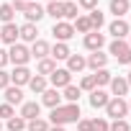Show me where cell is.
I'll return each mask as SVG.
<instances>
[{
  "mask_svg": "<svg viewBox=\"0 0 131 131\" xmlns=\"http://www.w3.org/2000/svg\"><path fill=\"white\" fill-rule=\"evenodd\" d=\"M85 62H88V67H90V70H105V64H108V54H103V51H93Z\"/></svg>",
  "mask_w": 131,
  "mask_h": 131,
  "instance_id": "12",
  "label": "cell"
},
{
  "mask_svg": "<svg viewBox=\"0 0 131 131\" xmlns=\"http://www.w3.org/2000/svg\"><path fill=\"white\" fill-rule=\"evenodd\" d=\"M49 51H51V46H49L44 39H36V41H34V46H31V57H36V59H46V57H49Z\"/></svg>",
  "mask_w": 131,
  "mask_h": 131,
  "instance_id": "17",
  "label": "cell"
},
{
  "mask_svg": "<svg viewBox=\"0 0 131 131\" xmlns=\"http://www.w3.org/2000/svg\"><path fill=\"white\" fill-rule=\"evenodd\" d=\"M108 31L113 34V39H126V36H128V23H126L123 18H116V21L108 26Z\"/></svg>",
  "mask_w": 131,
  "mask_h": 131,
  "instance_id": "13",
  "label": "cell"
},
{
  "mask_svg": "<svg viewBox=\"0 0 131 131\" xmlns=\"http://www.w3.org/2000/svg\"><path fill=\"white\" fill-rule=\"evenodd\" d=\"M54 70H57V62H54L51 57H46V59H39V70H36V75L46 77V75H51Z\"/></svg>",
  "mask_w": 131,
  "mask_h": 131,
  "instance_id": "24",
  "label": "cell"
},
{
  "mask_svg": "<svg viewBox=\"0 0 131 131\" xmlns=\"http://www.w3.org/2000/svg\"><path fill=\"white\" fill-rule=\"evenodd\" d=\"M108 131H131V126L126 123V118H121V121H113L108 126Z\"/></svg>",
  "mask_w": 131,
  "mask_h": 131,
  "instance_id": "36",
  "label": "cell"
},
{
  "mask_svg": "<svg viewBox=\"0 0 131 131\" xmlns=\"http://www.w3.org/2000/svg\"><path fill=\"white\" fill-rule=\"evenodd\" d=\"M128 111H131V100H128Z\"/></svg>",
  "mask_w": 131,
  "mask_h": 131,
  "instance_id": "45",
  "label": "cell"
},
{
  "mask_svg": "<svg viewBox=\"0 0 131 131\" xmlns=\"http://www.w3.org/2000/svg\"><path fill=\"white\" fill-rule=\"evenodd\" d=\"M85 67H88V62H85L82 54H70V59H67V70L70 72H82Z\"/></svg>",
  "mask_w": 131,
  "mask_h": 131,
  "instance_id": "21",
  "label": "cell"
},
{
  "mask_svg": "<svg viewBox=\"0 0 131 131\" xmlns=\"http://www.w3.org/2000/svg\"><path fill=\"white\" fill-rule=\"evenodd\" d=\"M105 113H108L113 121H121V118H126V113H128V103H126L123 98H111L108 105H105Z\"/></svg>",
  "mask_w": 131,
  "mask_h": 131,
  "instance_id": "4",
  "label": "cell"
},
{
  "mask_svg": "<svg viewBox=\"0 0 131 131\" xmlns=\"http://www.w3.org/2000/svg\"><path fill=\"white\" fill-rule=\"evenodd\" d=\"M46 16H51L54 21H64V3H59V0H54V3H49L44 8Z\"/></svg>",
  "mask_w": 131,
  "mask_h": 131,
  "instance_id": "20",
  "label": "cell"
},
{
  "mask_svg": "<svg viewBox=\"0 0 131 131\" xmlns=\"http://www.w3.org/2000/svg\"><path fill=\"white\" fill-rule=\"evenodd\" d=\"M51 34H54V39H57V41L67 44V41L75 36V26H72L70 21H57V23H54V28H51Z\"/></svg>",
  "mask_w": 131,
  "mask_h": 131,
  "instance_id": "5",
  "label": "cell"
},
{
  "mask_svg": "<svg viewBox=\"0 0 131 131\" xmlns=\"http://www.w3.org/2000/svg\"><path fill=\"white\" fill-rule=\"evenodd\" d=\"M0 41L5 44H18V26L16 23H3V28H0Z\"/></svg>",
  "mask_w": 131,
  "mask_h": 131,
  "instance_id": "9",
  "label": "cell"
},
{
  "mask_svg": "<svg viewBox=\"0 0 131 131\" xmlns=\"http://www.w3.org/2000/svg\"><path fill=\"white\" fill-rule=\"evenodd\" d=\"M41 103H44L46 108H59V105H62V95H59V90L46 88V90L41 93Z\"/></svg>",
  "mask_w": 131,
  "mask_h": 131,
  "instance_id": "11",
  "label": "cell"
},
{
  "mask_svg": "<svg viewBox=\"0 0 131 131\" xmlns=\"http://www.w3.org/2000/svg\"><path fill=\"white\" fill-rule=\"evenodd\" d=\"M28 88H31L34 93H39V95H41V93L49 88V80H46V77H41V75H36V77H31V80H28Z\"/></svg>",
  "mask_w": 131,
  "mask_h": 131,
  "instance_id": "25",
  "label": "cell"
},
{
  "mask_svg": "<svg viewBox=\"0 0 131 131\" xmlns=\"http://www.w3.org/2000/svg\"><path fill=\"white\" fill-rule=\"evenodd\" d=\"M126 82H128V88H131V72H128V77H126Z\"/></svg>",
  "mask_w": 131,
  "mask_h": 131,
  "instance_id": "43",
  "label": "cell"
},
{
  "mask_svg": "<svg viewBox=\"0 0 131 131\" xmlns=\"http://www.w3.org/2000/svg\"><path fill=\"white\" fill-rule=\"evenodd\" d=\"M77 131H90V118H80L77 121Z\"/></svg>",
  "mask_w": 131,
  "mask_h": 131,
  "instance_id": "40",
  "label": "cell"
},
{
  "mask_svg": "<svg viewBox=\"0 0 131 131\" xmlns=\"http://www.w3.org/2000/svg\"><path fill=\"white\" fill-rule=\"evenodd\" d=\"M5 64H8V51H3V49H0V70H3Z\"/></svg>",
  "mask_w": 131,
  "mask_h": 131,
  "instance_id": "41",
  "label": "cell"
},
{
  "mask_svg": "<svg viewBox=\"0 0 131 131\" xmlns=\"http://www.w3.org/2000/svg\"><path fill=\"white\" fill-rule=\"evenodd\" d=\"M88 18H90V26H93V31H100V26L105 23V16H103L98 8H95V10H90V16H88Z\"/></svg>",
  "mask_w": 131,
  "mask_h": 131,
  "instance_id": "30",
  "label": "cell"
},
{
  "mask_svg": "<svg viewBox=\"0 0 131 131\" xmlns=\"http://www.w3.org/2000/svg\"><path fill=\"white\" fill-rule=\"evenodd\" d=\"M72 3H75V0H72Z\"/></svg>",
  "mask_w": 131,
  "mask_h": 131,
  "instance_id": "49",
  "label": "cell"
},
{
  "mask_svg": "<svg viewBox=\"0 0 131 131\" xmlns=\"http://www.w3.org/2000/svg\"><path fill=\"white\" fill-rule=\"evenodd\" d=\"M46 3H54V0H46Z\"/></svg>",
  "mask_w": 131,
  "mask_h": 131,
  "instance_id": "46",
  "label": "cell"
},
{
  "mask_svg": "<svg viewBox=\"0 0 131 131\" xmlns=\"http://www.w3.org/2000/svg\"><path fill=\"white\" fill-rule=\"evenodd\" d=\"M80 93H82L80 88H75V85H67V88L62 90V98L67 100V103H77V100H80Z\"/></svg>",
  "mask_w": 131,
  "mask_h": 131,
  "instance_id": "29",
  "label": "cell"
},
{
  "mask_svg": "<svg viewBox=\"0 0 131 131\" xmlns=\"http://www.w3.org/2000/svg\"><path fill=\"white\" fill-rule=\"evenodd\" d=\"M128 8H131L128 0H111V13H113L116 18H123V16L128 13Z\"/></svg>",
  "mask_w": 131,
  "mask_h": 131,
  "instance_id": "22",
  "label": "cell"
},
{
  "mask_svg": "<svg viewBox=\"0 0 131 131\" xmlns=\"http://www.w3.org/2000/svg\"><path fill=\"white\" fill-rule=\"evenodd\" d=\"M49 82L54 85V90H64V88H67V85H72V72L67 70V67H64V70H54L51 75H49Z\"/></svg>",
  "mask_w": 131,
  "mask_h": 131,
  "instance_id": "6",
  "label": "cell"
},
{
  "mask_svg": "<svg viewBox=\"0 0 131 131\" xmlns=\"http://www.w3.org/2000/svg\"><path fill=\"white\" fill-rule=\"evenodd\" d=\"M72 26H75V34H77V31H80V34H90V31H93V26H90V18H88V16H77Z\"/></svg>",
  "mask_w": 131,
  "mask_h": 131,
  "instance_id": "26",
  "label": "cell"
},
{
  "mask_svg": "<svg viewBox=\"0 0 131 131\" xmlns=\"http://www.w3.org/2000/svg\"><path fill=\"white\" fill-rule=\"evenodd\" d=\"M18 116L26 118V121L39 118V116H41V105H39V103H21V113H18Z\"/></svg>",
  "mask_w": 131,
  "mask_h": 131,
  "instance_id": "16",
  "label": "cell"
},
{
  "mask_svg": "<svg viewBox=\"0 0 131 131\" xmlns=\"http://www.w3.org/2000/svg\"><path fill=\"white\" fill-rule=\"evenodd\" d=\"M36 36H39V28H36V23H23V26H18V39H23V41H36Z\"/></svg>",
  "mask_w": 131,
  "mask_h": 131,
  "instance_id": "14",
  "label": "cell"
},
{
  "mask_svg": "<svg viewBox=\"0 0 131 131\" xmlns=\"http://www.w3.org/2000/svg\"><path fill=\"white\" fill-rule=\"evenodd\" d=\"M16 116V111H13V105H8V103H3V105H0V118H13Z\"/></svg>",
  "mask_w": 131,
  "mask_h": 131,
  "instance_id": "37",
  "label": "cell"
},
{
  "mask_svg": "<svg viewBox=\"0 0 131 131\" xmlns=\"http://www.w3.org/2000/svg\"><path fill=\"white\" fill-rule=\"evenodd\" d=\"M82 44H85V49H90V51H100L103 44H105V36H103L100 31H90V34H85Z\"/></svg>",
  "mask_w": 131,
  "mask_h": 131,
  "instance_id": "7",
  "label": "cell"
},
{
  "mask_svg": "<svg viewBox=\"0 0 131 131\" xmlns=\"http://www.w3.org/2000/svg\"><path fill=\"white\" fill-rule=\"evenodd\" d=\"M80 105L77 103H67V105H59V108H51V116L49 121L54 126H64V123H77L80 121Z\"/></svg>",
  "mask_w": 131,
  "mask_h": 131,
  "instance_id": "1",
  "label": "cell"
},
{
  "mask_svg": "<svg viewBox=\"0 0 131 131\" xmlns=\"http://www.w3.org/2000/svg\"><path fill=\"white\" fill-rule=\"evenodd\" d=\"M108 126H111V123H108L105 118H93V121H90V131H108Z\"/></svg>",
  "mask_w": 131,
  "mask_h": 131,
  "instance_id": "34",
  "label": "cell"
},
{
  "mask_svg": "<svg viewBox=\"0 0 131 131\" xmlns=\"http://www.w3.org/2000/svg\"><path fill=\"white\" fill-rule=\"evenodd\" d=\"M23 3H36V0H23Z\"/></svg>",
  "mask_w": 131,
  "mask_h": 131,
  "instance_id": "44",
  "label": "cell"
},
{
  "mask_svg": "<svg viewBox=\"0 0 131 131\" xmlns=\"http://www.w3.org/2000/svg\"><path fill=\"white\" fill-rule=\"evenodd\" d=\"M5 126H8V131H23V128H26V118L13 116V118H8V121H5Z\"/></svg>",
  "mask_w": 131,
  "mask_h": 131,
  "instance_id": "32",
  "label": "cell"
},
{
  "mask_svg": "<svg viewBox=\"0 0 131 131\" xmlns=\"http://www.w3.org/2000/svg\"><path fill=\"white\" fill-rule=\"evenodd\" d=\"M13 16H16V10H13L10 3H3V5H0V21H3V23H13Z\"/></svg>",
  "mask_w": 131,
  "mask_h": 131,
  "instance_id": "31",
  "label": "cell"
},
{
  "mask_svg": "<svg viewBox=\"0 0 131 131\" xmlns=\"http://www.w3.org/2000/svg\"><path fill=\"white\" fill-rule=\"evenodd\" d=\"M77 88H80V90H88V93H93V90H95V80H93V75H88V77H82Z\"/></svg>",
  "mask_w": 131,
  "mask_h": 131,
  "instance_id": "35",
  "label": "cell"
},
{
  "mask_svg": "<svg viewBox=\"0 0 131 131\" xmlns=\"http://www.w3.org/2000/svg\"><path fill=\"white\" fill-rule=\"evenodd\" d=\"M77 3L85 8V10H95V5H98V0H77Z\"/></svg>",
  "mask_w": 131,
  "mask_h": 131,
  "instance_id": "39",
  "label": "cell"
},
{
  "mask_svg": "<svg viewBox=\"0 0 131 131\" xmlns=\"http://www.w3.org/2000/svg\"><path fill=\"white\" fill-rule=\"evenodd\" d=\"M49 131H64V126H49Z\"/></svg>",
  "mask_w": 131,
  "mask_h": 131,
  "instance_id": "42",
  "label": "cell"
},
{
  "mask_svg": "<svg viewBox=\"0 0 131 131\" xmlns=\"http://www.w3.org/2000/svg\"><path fill=\"white\" fill-rule=\"evenodd\" d=\"M111 54L116 57L118 64H131V46H128L123 39H113V44H111Z\"/></svg>",
  "mask_w": 131,
  "mask_h": 131,
  "instance_id": "3",
  "label": "cell"
},
{
  "mask_svg": "<svg viewBox=\"0 0 131 131\" xmlns=\"http://www.w3.org/2000/svg\"><path fill=\"white\" fill-rule=\"evenodd\" d=\"M93 80H95V88H103V85H111V80H113V75H111L108 70H95V75H93Z\"/></svg>",
  "mask_w": 131,
  "mask_h": 131,
  "instance_id": "27",
  "label": "cell"
},
{
  "mask_svg": "<svg viewBox=\"0 0 131 131\" xmlns=\"http://www.w3.org/2000/svg\"><path fill=\"white\" fill-rule=\"evenodd\" d=\"M128 46H131V41H128Z\"/></svg>",
  "mask_w": 131,
  "mask_h": 131,
  "instance_id": "48",
  "label": "cell"
},
{
  "mask_svg": "<svg viewBox=\"0 0 131 131\" xmlns=\"http://www.w3.org/2000/svg\"><path fill=\"white\" fill-rule=\"evenodd\" d=\"M34 75L28 72V67H16L13 72H10V85H16V88H21V85H28V80H31Z\"/></svg>",
  "mask_w": 131,
  "mask_h": 131,
  "instance_id": "10",
  "label": "cell"
},
{
  "mask_svg": "<svg viewBox=\"0 0 131 131\" xmlns=\"http://www.w3.org/2000/svg\"><path fill=\"white\" fill-rule=\"evenodd\" d=\"M26 128L28 131H49V121L46 118H31V121H26Z\"/></svg>",
  "mask_w": 131,
  "mask_h": 131,
  "instance_id": "28",
  "label": "cell"
},
{
  "mask_svg": "<svg viewBox=\"0 0 131 131\" xmlns=\"http://www.w3.org/2000/svg\"><path fill=\"white\" fill-rule=\"evenodd\" d=\"M5 103H8V105H18V103H23V90L16 88V85H8V88H5Z\"/></svg>",
  "mask_w": 131,
  "mask_h": 131,
  "instance_id": "19",
  "label": "cell"
},
{
  "mask_svg": "<svg viewBox=\"0 0 131 131\" xmlns=\"http://www.w3.org/2000/svg\"><path fill=\"white\" fill-rule=\"evenodd\" d=\"M0 128H3V123H0Z\"/></svg>",
  "mask_w": 131,
  "mask_h": 131,
  "instance_id": "47",
  "label": "cell"
},
{
  "mask_svg": "<svg viewBox=\"0 0 131 131\" xmlns=\"http://www.w3.org/2000/svg\"><path fill=\"white\" fill-rule=\"evenodd\" d=\"M111 93H113V98H123V95L128 93L126 77H113V80H111Z\"/></svg>",
  "mask_w": 131,
  "mask_h": 131,
  "instance_id": "18",
  "label": "cell"
},
{
  "mask_svg": "<svg viewBox=\"0 0 131 131\" xmlns=\"http://www.w3.org/2000/svg\"><path fill=\"white\" fill-rule=\"evenodd\" d=\"M108 100H111V95H108L105 90H100V88H95V90L90 93V105H93V108H105Z\"/></svg>",
  "mask_w": 131,
  "mask_h": 131,
  "instance_id": "15",
  "label": "cell"
},
{
  "mask_svg": "<svg viewBox=\"0 0 131 131\" xmlns=\"http://www.w3.org/2000/svg\"><path fill=\"white\" fill-rule=\"evenodd\" d=\"M64 18H67V21H75L77 18V3H72V0L64 3Z\"/></svg>",
  "mask_w": 131,
  "mask_h": 131,
  "instance_id": "33",
  "label": "cell"
},
{
  "mask_svg": "<svg viewBox=\"0 0 131 131\" xmlns=\"http://www.w3.org/2000/svg\"><path fill=\"white\" fill-rule=\"evenodd\" d=\"M49 54H51V59L57 62V59H70V54H72V51H70V46H67V44L57 41V44L51 46V51H49Z\"/></svg>",
  "mask_w": 131,
  "mask_h": 131,
  "instance_id": "23",
  "label": "cell"
},
{
  "mask_svg": "<svg viewBox=\"0 0 131 131\" xmlns=\"http://www.w3.org/2000/svg\"><path fill=\"white\" fill-rule=\"evenodd\" d=\"M23 16H26V23H39V21L46 16V13H44V8H41L39 3H26Z\"/></svg>",
  "mask_w": 131,
  "mask_h": 131,
  "instance_id": "8",
  "label": "cell"
},
{
  "mask_svg": "<svg viewBox=\"0 0 131 131\" xmlns=\"http://www.w3.org/2000/svg\"><path fill=\"white\" fill-rule=\"evenodd\" d=\"M10 85V72H5V70H0V90H5Z\"/></svg>",
  "mask_w": 131,
  "mask_h": 131,
  "instance_id": "38",
  "label": "cell"
},
{
  "mask_svg": "<svg viewBox=\"0 0 131 131\" xmlns=\"http://www.w3.org/2000/svg\"><path fill=\"white\" fill-rule=\"evenodd\" d=\"M28 59H31V49H28V46H23V44H13V46L8 49V62H13L16 67H26Z\"/></svg>",
  "mask_w": 131,
  "mask_h": 131,
  "instance_id": "2",
  "label": "cell"
}]
</instances>
